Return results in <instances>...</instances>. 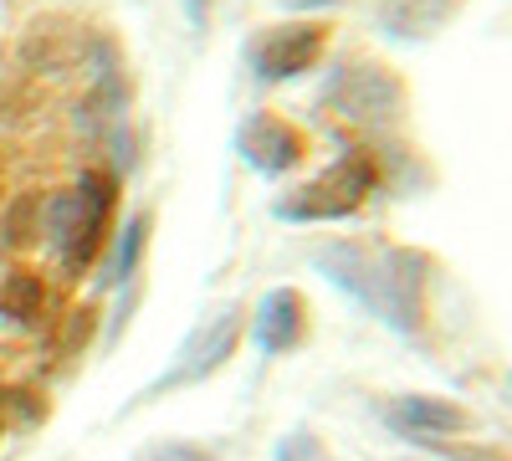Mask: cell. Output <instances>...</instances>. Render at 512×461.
<instances>
[{
  "instance_id": "cell-1",
  "label": "cell",
  "mask_w": 512,
  "mask_h": 461,
  "mask_svg": "<svg viewBox=\"0 0 512 461\" xmlns=\"http://www.w3.org/2000/svg\"><path fill=\"white\" fill-rule=\"evenodd\" d=\"M313 267L328 287L384 323L400 339L420 344L425 323H431V277L436 262L420 246H395V241H359V236H333L313 251Z\"/></svg>"
},
{
  "instance_id": "cell-2",
  "label": "cell",
  "mask_w": 512,
  "mask_h": 461,
  "mask_svg": "<svg viewBox=\"0 0 512 461\" xmlns=\"http://www.w3.org/2000/svg\"><path fill=\"white\" fill-rule=\"evenodd\" d=\"M113 216H118V175L113 170H88L67 190L47 195L41 226H47V241L67 277H82L103 257V246L113 236Z\"/></svg>"
},
{
  "instance_id": "cell-3",
  "label": "cell",
  "mask_w": 512,
  "mask_h": 461,
  "mask_svg": "<svg viewBox=\"0 0 512 461\" xmlns=\"http://www.w3.org/2000/svg\"><path fill=\"white\" fill-rule=\"evenodd\" d=\"M313 108L333 123H344V129H354V134H395L410 113V88L390 62L344 57V62L328 67Z\"/></svg>"
},
{
  "instance_id": "cell-4",
  "label": "cell",
  "mask_w": 512,
  "mask_h": 461,
  "mask_svg": "<svg viewBox=\"0 0 512 461\" xmlns=\"http://www.w3.org/2000/svg\"><path fill=\"white\" fill-rule=\"evenodd\" d=\"M384 185V154L374 144H349L328 170H318L313 180L292 185L287 195L272 200V216L292 221V226H333L359 216L374 200V190Z\"/></svg>"
},
{
  "instance_id": "cell-5",
  "label": "cell",
  "mask_w": 512,
  "mask_h": 461,
  "mask_svg": "<svg viewBox=\"0 0 512 461\" xmlns=\"http://www.w3.org/2000/svg\"><path fill=\"white\" fill-rule=\"evenodd\" d=\"M241 339H246V303H221V308L200 313V323L180 339V349L169 354V364L154 374V380L123 405V415H128V410H144V405H154V400H164V395H180V390L205 385L210 374H221V369L236 359Z\"/></svg>"
},
{
  "instance_id": "cell-6",
  "label": "cell",
  "mask_w": 512,
  "mask_h": 461,
  "mask_svg": "<svg viewBox=\"0 0 512 461\" xmlns=\"http://www.w3.org/2000/svg\"><path fill=\"white\" fill-rule=\"evenodd\" d=\"M333 47V26L328 21H272L246 41V67L256 82H297L313 67H323Z\"/></svg>"
},
{
  "instance_id": "cell-7",
  "label": "cell",
  "mask_w": 512,
  "mask_h": 461,
  "mask_svg": "<svg viewBox=\"0 0 512 461\" xmlns=\"http://www.w3.org/2000/svg\"><path fill=\"white\" fill-rule=\"evenodd\" d=\"M379 421L390 436L431 451L441 441H456V436H472V410L451 395H431V390H405L395 400L379 405Z\"/></svg>"
},
{
  "instance_id": "cell-8",
  "label": "cell",
  "mask_w": 512,
  "mask_h": 461,
  "mask_svg": "<svg viewBox=\"0 0 512 461\" xmlns=\"http://www.w3.org/2000/svg\"><path fill=\"white\" fill-rule=\"evenodd\" d=\"M308 328H313V313H308L303 287H267L246 313V339L262 359L297 354L308 344Z\"/></svg>"
},
{
  "instance_id": "cell-9",
  "label": "cell",
  "mask_w": 512,
  "mask_h": 461,
  "mask_svg": "<svg viewBox=\"0 0 512 461\" xmlns=\"http://www.w3.org/2000/svg\"><path fill=\"white\" fill-rule=\"evenodd\" d=\"M236 154L251 164L256 175H267V180H282V175H292L297 164L308 159V134L297 129L292 118H282V113H251L241 129H236Z\"/></svg>"
},
{
  "instance_id": "cell-10",
  "label": "cell",
  "mask_w": 512,
  "mask_h": 461,
  "mask_svg": "<svg viewBox=\"0 0 512 461\" xmlns=\"http://www.w3.org/2000/svg\"><path fill=\"white\" fill-rule=\"evenodd\" d=\"M461 11V0H374V26L395 41H431Z\"/></svg>"
},
{
  "instance_id": "cell-11",
  "label": "cell",
  "mask_w": 512,
  "mask_h": 461,
  "mask_svg": "<svg viewBox=\"0 0 512 461\" xmlns=\"http://www.w3.org/2000/svg\"><path fill=\"white\" fill-rule=\"evenodd\" d=\"M41 318H47V282L36 272H6L0 277V323L36 328Z\"/></svg>"
},
{
  "instance_id": "cell-12",
  "label": "cell",
  "mask_w": 512,
  "mask_h": 461,
  "mask_svg": "<svg viewBox=\"0 0 512 461\" xmlns=\"http://www.w3.org/2000/svg\"><path fill=\"white\" fill-rule=\"evenodd\" d=\"M149 226H154L149 211H134V216H128V226L118 231L113 257H108V267H103V287H123L128 277L139 272V257H144V246H149Z\"/></svg>"
},
{
  "instance_id": "cell-13",
  "label": "cell",
  "mask_w": 512,
  "mask_h": 461,
  "mask_svg": "<svg viewBox=\"0 0 512 461\" xmlns=\"http://www.w3.org/2000/svg\"><path fill=\"white\" fill-rule=\"evenodd\" d=\"M134 461H216V451L200 446V441H185V436H169V441H149V446H139Z\"/></svg>"
},
{
  "instance_id": "cell-14",
  "label": "cell",
  "mask_w": 512,
  "mask_h": 461,
  "mask_svg": "<svg viewBox=\"0 0 512 461\" xmlns=\"http://www.w3.org/2000/svg\"><path fill=\"white\" fill-rule=\"evenodd\" d=\"M272 461H328V446H323L308 426H297V431H287V436L277 441Z\"/></svg>"
},
{
  "instance_id": "cell-15",
  "label": "cell",
  "mask_w": 512,
  "mask_h": 461,
  "mask_svg": "<svg viewBox=\"0 0 512 461\" xmlns=\"http://www.w3.org/2000/svg\"><path fill=\"white\" fill-rule=\"evenodd\" d=\"M431 456H441V461H507L497 446H482V441H472V436L441 441V446H431Z\"/></svg>"
},
{
  "instance_id": "cell-16",
  "label": "cell",
  "mask_w": 512,
  "mask_h": 461,
  "mask_svg": "<svg viewBox=\"0 0 512 461\" xmlns=\"http://www.w3.org/2000/svg\"><path fill=\"white\" fill-rule=\"evenodd\" d=\"M36 415H41V405L26 400V390H6V385H0V436H6L16 421H36Z\"/></svg>"
},
{
  "instance_id": "cell-17",
  "label": "cell",
  "mask_w": 512,
  "mask_h": 461,
  "mask_svg": "<svg viewBox=\"0 0 512 461\" xmlns=\"http://www.w3.org/2000/svg\"><path fill=\"white\" fill-rule=\"evenodd\" d=\"M185 6V16H190V31H205V21H210V0H180Z\"/></svg>"
},
{
  "instance_id": "cell-18",
  "label": "cell",
  "mask_w": 512,
  "mask_h": 461,
  "mask_svg": "<svg viewBox=\"0 0 512 461\" xmlns=\"http://www.w3.org/2000/svg\"><path fill=\"white\" fill-rule=\"evenodd\" d=\"M507 405H512V374H507Z\"/></svg>"
}]
</instances>
